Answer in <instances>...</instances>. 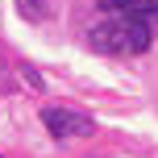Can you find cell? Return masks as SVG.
I'll return each instance as SVG.
<instances>
[{
  "label": "cell",
  "instance_id": "cell-1",
  "mask_svg": "<svg viewBox=\"0 0 158 158\" xmlns=\"http://www.w3.org/2000/svg\"><path fill=\"white\" fill-rule=\"evenodd\" d=\"M150 42H154V25L129 13H108L87 29V46L100 54H146Z\"/></svg>",
  "mask_w": 158,
  "mask_h": 158
},
{
  "label": "cell",
  "instance_id": "cell-2",
  "mask_svg": "<svg viewBox=\"0 0 158 158\" xmlns=\"http://www.w3.org/2000/svg\"><path fill=\"white\" fill-rule=\"evenodd\" d=\"M42 125H46V133L58 137V142H67V137H92V133H96V121L87 117V112L63 108V104L42 108Z\"/></svg>",
  "mask_w": 158,
  "mask_h": 158
},
{
  "label": "cell",
  "instance_id": "cell-3",
  "mask_svg": "<svg viewBox=\"0 0 158 158\" xmlns=\"http://www.w3.org/2000/svg\"><path fill=\"white\" fill-rule=\"evenodd\" d=\"M100 8H108V13H129V17H146V21H158V0H100Z\"/></svg>",
  "mask_w": 158,
  "mask_h": 158
},
{
  "label": "cell",
  "instance_id": "cell-4",
  "mask_svg": "<svg viewBox=\"0 0 158 158\" xmlns=\"http://www.w3.org/2000/svg\"><path fill=\"white\" fill-rule=\"evenodd\" d=\"M21 13L29 21H46V0H21Z\"/></svg>",
  "mask_w": 158,
  "mask_h": 158
},
{
  "label": "cell",
  "instance_id": "cell-5",
  "mask_svg": "<svg viewBox=\"0 0 158 158\" xmlns=\"http://www.w3.org/2000/svg\"><path fill=\"white\" fill-rule=\"evenodd\" d=\"M154 38H158V21H154Z\"/></svg>",
  "mask_w": 158,
  "mask_h": 158
}]
</instances>
